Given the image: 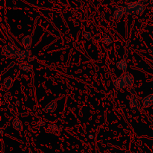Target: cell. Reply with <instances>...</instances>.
Masks as SVG:
<instances>
[{
	"instance_id": "obj_1",
	"label": "cell",
	"mask_w": 153,
	"mask_h": 153,
	"mask_svg": "<svg viewBox=\"0 0 153 153\" xmlns=\"http://www.w3.org/2000/svg\"><path fill=\"white\" fill-rule=\"evenodd\" d=\"M3 52L4 55L7 56H14L15 55H17L18 51L16 46L13 44H7L3 48Z\"/></svg>"
},
{
	"instance_id": "obj_2",
	"label": "cell",
	"mask_w": 153,
	"mask_h": 153,
	"mask_svg": "<svg viewBox=\"0 0 153 153\" xmlns=\"http://www.w3.org/2000/svg\"><path fill=\"white\" fill-rule=\"evenodd\" d=\"M140 4V1H136V2H131L129 4H127L126 7L124 8L125 12H126L127 13H130V14H134L136 13V9L137 7L138 6V4Z\"/></svg>"
},
{
	"instance_id": "obj_3",
	"label": "cell",
	"mask_w": 153,
	"mask_h": 153,
	"mask_svg": "<svg viewBox=\"0 0 153 153\" xmlns=\"http://www.w3.org/2000/svg\"><path fill=\"white\" fill-rule=\"evenodd\" d=\"M114 87L116 88L117 90L123 89V88H126V86H127L125 80H124L123 76H120V77H118L114 81Z\"/></svg>"
},
{
	"instance_id": "obj_4",
	"label": "cell",
	"mask_w": 153,
	"mask_h": 153,
	"mask_svg": "<svg viewBox=\"0 0 153 153\" xmlns=\"http://www.w3.org/2000/svg\"><path fill=\"white\" fill-rule=\"evenodd\" d=\"M142 103H143V107L145 108H148L152 105L153 104V94L143 98L142 100Z\"/></svg>"
},
{
	"instance_id": "obj_5",
	"label": "cell",
	"mask_w": 153,
	"mask_h": 153,
	"mask_svg": "<svg viewBox=\"0 0 153 153\" xmlns=\"http://www.w3.org/2000/svg\"><path fill=\"white\" fill-rule=\"evenodd\" d=\"M123 77L127 86L131 87V85H133V83H134V77H133L132 75L130 73H128V72H127V73H126L125 74H124Z\"/></svg>"
},
{
	"instance_id": "obj_6",
	"label": "cell",
	"mask_w": 153,
	"mask_h": 153,
	"mask_svg": "<svg viewBox=\"0 0 153 153\" xmlns=\"http://www.w3.org/2000/svg\"><path fill=\"white\" fill-rule=\"evenodd\" d=\"M124 12H125V10H124V8L123 7H117L114 13V17L117 19H120L123 16V15Z\"/></svg>"
},
{
	"instance_id": "obj_7",
	"label": "cell",
	"mask_w": 153,
	"mask_h": 153,
	"mask_svg": "<svg viewBox=\"0 0 153 153\" xmlns=\"http://www.w3.org/2000/svg\"><path fill=\"white\" fill-rule=\"evenodd\" d=\"M31 40L32 39H31V36H25V37H24L22 39V43L25 49H28V48H29L31 46V42H32Z\"/></svg>"
},
{
	"instance_id": "obj_8",
	"label": "cell",
	"mask_w": 153,
	"mask_h": 153,
	"mask_svg": "<svg viewBox=\"0 0 153 153\" xmlns=\"http://www.w3.org/2000/svg\"><path fill=\"white\" fill-rule=\"evenodd\" d=\"M57 107V105L55 102H51L49 104H48L44 108V111L46 113H51V112L54 111Z\"/></svg>"
},
{
	"instance_id": "obj_9",
	"label": "cell",
	"mask_w": 153,
	"mask_h": 153,
	"mask_svg": "<svg viewBox=\"0 0 153 153\" xmlns=\"http://www.w3.org/2000/svg\"><path fill=\"white\" fill-rule=\"evenodd\" d=\"M17 55L20 58H28L31 55V50H29L28 49H25L24 50L20 51V52H18Z\"/></svg>"
},
{
	"instance_id": "obj_10",
	"label": "cell",
	"mask_w": 153,
	"mask_h": 153,
	"mask_svg": "<svg viewBox=\"0 0 153 153\" xmlns=\"http://www.w3.org/2000/svg\"><path fill=\"white\" fill-rule=\"evenodd\" d=\"M13 127L16 130H22V124L21 121L18 118H14L13 120Z\"/></svg>"
},
{
	"instance_id": "obj_11",
	"label": "cell",
	"mask_w": 153,
	"mask_h": 153,
	"mask_svg": "<svg viewBox=\"0 0 153 153\" xmlns=\"http://www.w3.org/2000/svg\"><path fill=\"white\" fill-rule=\"evenodd\" d=\"M117 67L119 70H126L127 68V62L126 60L123 59V60H120V61H118L117 63Z\"/></svg>"
},
{
	"instance_id": "obj_12",
	"label": "cell",
	"mask_w": 153,
	"mask_h": 153,
	"mask_svg": "<svg viewBox=\"0 0 153 153\" xmlns=\"http://www.w3.org/2000/svg\"><path fill=\"white\" fill-rule=\"evenodd\" d=\"M129 105H130V108H131V109H133V110H137L139 108L138 101L134 98L131 99V100H130Z\"/></svg>"
},
{
	"instance_id": "obj_13",
	"label": "cell",
	"mask_w": 153,
	"mask_h": 153,
	"mask_svg": "<svg viewBox=\"0 0 153 153\" xmlns=\"http://www.w3.org/2000/svg\"><path fill=\"white\" fill-rule=\"evenodd\" d=\"M12 82H13V81H12V79H10V78H7V79H4V85L6 89H9V88H10V87H11L12 85Z\"/></svg>"
},
{
	"instance_id": "obj_14",
	"label": "cell",
	"mask_w": 153,
	"mask_h": 153,
	"mask_svg": "<svg viewBox=\"0 0 153 153\" xmlns=\"http://www.w3.org/2000/svg\"><path fill=\"white\" fill-rule=\"evenodd\" d=\"M143 6L141 4H138V6L137 7V9H136V14H141L142 12L143 11Z\"/></svg>"
},
{
	"instance_id": "obj_15",
	"label": "cell",
	"mask_w": 153,
	"mask_h": 153,
	"mask_svg": "<svg viewBox=\"0 0 153 153\" xmlns=\"http://www.w3.org/2000/svg\"><path fill=\"white\" fill-rule=\"evenodd\" d=\"M83 36L85 38L87 39V40H90L91 37V34L89 32V31H85V32H84Z\"/></svg>"
},
{
	"instance_id": "obj_16",
	"label": "cell",
	"mask_w": 153,
	"mask_h": 153,
	"mask_svg": "<svg viewBox=\"0 0 153 153\" xmlns=\"http://www.w3.org/2000/svg\"><path fill=\"white\" fill-rule=\"evenodd\" d=\"M104 43H105L106 45H108V46H109V45L111 44L112 43L111 39L109 38V37H105V38L104 39Z\"/></svg>"
},
{
	"instance_id": "obj_17",
	"label": "cell",
	"mask_w": 153,
	"mask_h": 153,
	"mask_svg": "<svg viewBox=\"0 0 153 153\" xmlns=\"http://www.w3.org/2000/svg\"><path fill=\"white\" fill-rule=\"evenodd\" d=\"M22 69L23 71L25 72H30L31 70V68L29 67V66H27V65H24L22 67Z\"/></svg>"
},
{
	"instance_id": "obj_18",
	"label": "cell",
	"mask_w": 153,
	"mask_h": 153,
	"mask_svg": "<svg viewBox=\"0 0 153 153\" xmlns=\"http://www.w3.org/2000/svg\"><path fill=\"white\" fill-rule=\"evenodd\" d=\"M51 128H52V130H55V131H57L58 130V126L56 124H52V125L51 126Z\"/></svg>"
},
{
	"instance_id": "obj_19",
	"label": "cell",
	"mask_w": 153,
	"mask_h": 153,
	"mask_svg": "<svg viewBox=\"0 0 153 153\" xmlns=\"http://www.w3.org/2000/svg\"><path fill=\"white\" fill-rule=\"evenodd\" d=\"M37 124H38L39 126H43L45 125V123L43 120H39L38 123H37Z\"/></svg>"
},
{
	"instance_id": "obj_20",
	"label": "cell",
	"mask_w": 153,
	"mask_h": 153,
	"mask_svg": "<svg viewBox=\"0 0 153 153\" xmlns=\"http://www.w3.org/2000/svg\"><path fill=\"white\" fill-rule=\"evenodd\" d=\"M36 58V57H31V58H29V59H28V61H33V60H34Z\"/></svg>"
},
{
	"instance_id": "obj_21",
	"label": "cell",
	"mask_w": 153,
	"mask_h": 153,
	"mask_svg": "<svg viewBox=\"0 0 153 153\" xmlns=\"http://www.w3.org/2000/svg\"><path fill=\"white\" fill-rule=\"evenodd\" d=\"M89 138L92 139L93 138V135H91H91H89Z\"/></svg>"
},
{
	"instance_id": "obj_22",
	"label": "cell",
	"mask_w": 153,
	"mask_h": 153,
	"mask_svg": "<svg viewBox=\"0 0 153 153\" xmlns=\"http://www.w3.org/2000/svg\"><path fill=\"white\" fill-rule=\"evenodd\" d=\"M28 153H32V152H31V150H30V149H29V151H28Z\"/></svg>"
}]
</instances>
